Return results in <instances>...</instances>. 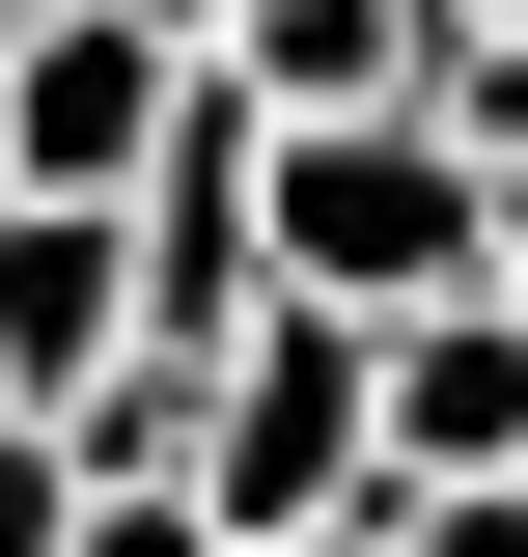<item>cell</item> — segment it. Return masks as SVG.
I'll list each match as a JSON object with an SVG mask.
<instances>
[{"instance_id": "8", "label": "cell", "mask_w": 528, "mask_h": 557, "mask_svg": "<svg viewBox=\"0 0 528 557\" xmlns=\"http://www.w3.org/2000/svg\"><path fill=\"white\" fill-rule=\"evenodd\" d=\"M223 557H390V530H223Z\"/></svg>"}, {"instance_id": "2", "label": "cell", "mask_w": 528, "mask_h": 557, "mask_svg": "<svg viewBox=\"0 0 528 557\" xmlns=\"http://www.w3.org/2000/svg\"><path fill=\"white\" fill-rule=\"evenodd\" d=\"M278 278H334V307H445V278H501V168H473L445 112H278Z\"/></svg>"}, {"instance_id": "9", "label": "cell", "mask_w": 528, "mask_h": 557, "mask_svg": "<svg viewBox=\"0 0 528 557\" xmlns=\"http://www.w3.org/2000/svg\"><path fill=\"white\" fill-rule=\"evenodd\" d=\"M0 168H28V28H0Z\"/></svg>"}, {"instance_id": "1", "label": "cell", "mask_w": 528, "mask_h": 557, "mask_svg": "<svg viewBox=\"0 0 528 557\" xmlns=\"http://www.w3.org/2000/svg\"><path fill=\"white\" fill-rule=\"evenodd\" d=\"M362 474H390V307H334V278H278L251 335H223L196 502H223V530H362Z\"/></svg>"}, {"instance_id": "7", "label": "cell", "mask_w": 528, "mask_h": 557, "mask_svg": "<svg viewBox=\"0 0 528 557\" xmlns=\"http://www.w3.org/2000/svg\"><path fill=\"white\" fill-rule=\"evenodd\" d=\"M56 557H223V502H196V474H84V530H56Z\"/></svg>"}, {"instance_id": "4", "label": "cell", "mask_w": 528, "mask_h": 557, "mask_svg": "<svg viewBox=\"0 0 528 557\" xmlns=\"http://www.w3.org/2000/svg\"><path fill=\"white\" fill-rule=\"evenodd\" d=\"M139 307H167V278H139V196L0 168V391H56V418H84V362H112Z\"/></svg>"}, {"instance_id": "10", "label": "cell", "mask_w": 528, "mask_h": 557, "mask_svg": "<svg viewBox=\"0 0 528 557\" xmlns=\"http://www.w3.org/2000/svg\"><path fill=\"white\" fill-rule=\"evenodd\" d=\"M167 28H196V57H223V28H251V0H167Z\"/></svg>"}, {"instance_id": "3", "label": "cell", "mask_w": 528, "mask_h": 557, "mask_svg": "<svg viewBox=\"0 0 528 557\" xmlns=\"http://www.w3.org/2000/svg\"><path fill=\"white\" fill-rule=\"evenodd\" d=\"M167 112H196V28H167V0H28V168H56V196H139Z\"/></svg>"}, {"instance_id": "11", "label": "cell", "mask_w": 528, "mask_h": 557, "mask_svg": "<svg viewBox=\"0 0 528 557\" xmlns=\"http://www.w3.org/2000/svg\"><path fill=\"white\" fill-rule=\"evenodd\" d=\"M445 28H528V0H445Z\"/></svg>"}, {"instance_id": "12", "label": "cell", "mask_w": 528, "mask_h": 557, "mask_svg": "<svg viewBox=\"0 0 528 557\" xmlns=\"http://www.w3.org/2000/svg\"><path fill=\"white\" fill-rule=\"evenodd\" d=\"M501 278H528V223H501Z\"/></svg>"}, {"instance_id": "5", "label": "cell", "mask_w": 528, "mask_h": 557, "mask_svg": "<svg viewBox=\"0 0 528 557\" xmlns=\"http://www.w3.org/2000/svg\"><path fill=\"white\" fill-rule=\"evenodd\" d=\"M390 474H528V278L390 307Z\"/></svg>"}, {"instance_id": "6", "label": "cell", "mask_w": 528, "mask_h": 557, "mask_svg": "<svg viewBox=\"0 0 528 557\" xmlns=\"http://www.w3.org/2000/svg\"><path fill=\"white\" fill-rule=\"evenodd\" d=\"M56 530H84V418H56V391H0V557H56Z\"/></svg>"}]
</instances>
